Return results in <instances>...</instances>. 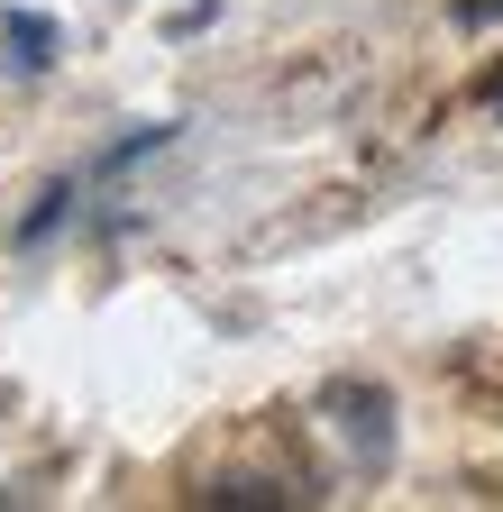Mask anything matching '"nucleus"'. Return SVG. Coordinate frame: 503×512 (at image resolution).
<instances>
[{
    "label": "nucleus",
    "mask_w": 503,
    "mask_h": 512,
    "mask_svg": "<svg viewBox=\"0 0 503 512\" xmlns=\"http://www.w3.org/2000/svg\"><path fill=\"white\" fill-rule=\"evenodd\" d=\"M202 503H229V512H275L284 494H266V485H220V494H202Z\"/></svg>",
    "instance_id": "f03ea898"
},
{
    "label": "nucleus",
    "mask_w": 503,
    "mask_h": 512,
    "mask_svg": "<svg viewBox=\"0 0 503 512\" xmlns=\"http://www.w3.org/2000/svg\"><path fill=\"white\" fill-rule=\"evenodd\" d=\"M65 202H74V183H46V192H37V211H28V229H19V238H46L55 220H65Z\"/></svg>",
    "instance_id": "f257e3e1"
}]
</instances>
